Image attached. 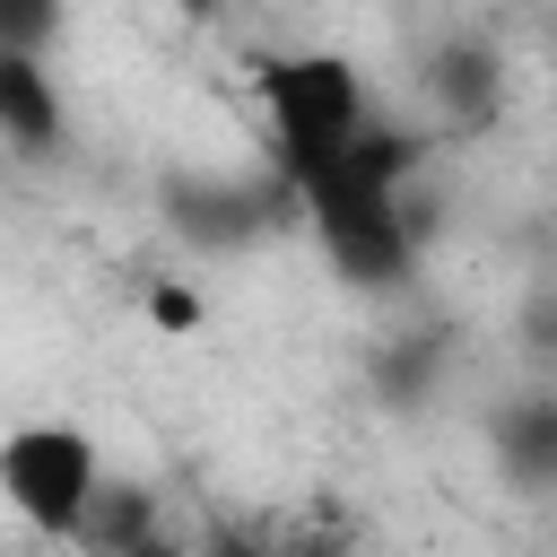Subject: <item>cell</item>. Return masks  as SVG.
Returning a JSON list of instances; mask_svg holds the SVG:
<instances>
[{"label":"cell","mask_w":557,"mask_h":557,"mask_svg":"<svg viewBox=\"0 0 557 557\" xmlns=\"http://www.w3.org/2000/svg\"><path fill=\"white\" fill-rule=\"evenodd\" d=\"M0 496L35 540H78L104 505V461L87 444V426L70 418H26L0 435Z\"/></svg>","instance_id":"6da1fadb"},{"label":"cell","mask_w":557,"mask_h":557,"mask_svg":"<svg viewBox=\"0 0 557 557\" xmlns=\"http://www.w3.org/2000/svg\"><path fill=\"white\" fill-rule=\"evenodd\" d=\"M261 104L278 122V148H287V174H322L331 157H348L366 139V78L357 61L339 52H287L261 70Z\"/></svg>","instance_id":"7a4b0ae2"},{"label":"cell","mask_w":557,"mask_h":557,"mask_svg":"<svg viewBox=\"0 0 557 557\" xmlns=\"http://www.w3.org/2000/svg\"><path fill=\"white\" fill-rule=\"evenodd\" d=\"M0 139H17L26 157H44L61 139V96L35 52H0Z\"/></svg>","instance_id":"3957f363"},{"label":"cell","mask_w":557,"mask_h":557,"mask_svg":"<svg viewBox=\"0 0 557 557\" xmlns=\"http://www.w3.org/2000/svg\"><path fill=\"white\" fill-rule=\"evenodd\" d=\"M148 313H157L165 331H200V296H191V287H148Z\"/></svg>","instance_id":"277c9868"}]
</instances>
